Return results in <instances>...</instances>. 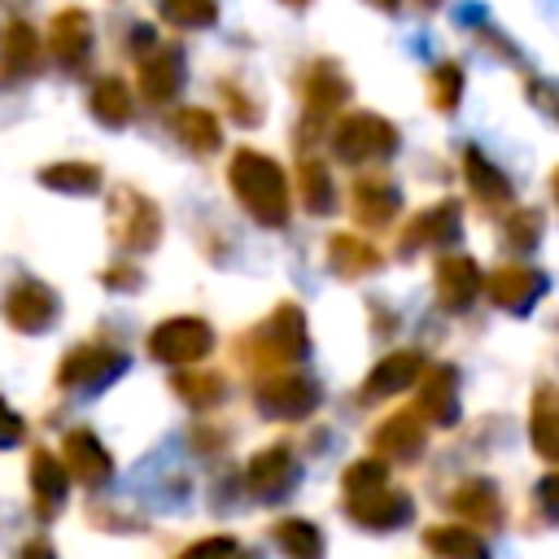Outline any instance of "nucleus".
<instances>
[{
	"mask_svg": "<svg viewBox=\"0 0 559 559\" xmlns=\"http://www.w3.org/2000/svg\"><path fill=\"white\" fill-rule=\"evenodd\" d=\"M424 546L441 559H489V546L467 524H432L424 528Z\"/></svg>",
	"mask_w": 559,
	"mask_h": 559,
	"instance_id": "nucleus-30",
	"label": "nucleus"
},
{
	"mask_svg": "<svg viewBox=\"0 0 559 559\" xmlns=\"http://www.w3.org/2000/svg\"><path fill=\"white\" fill-rule=\"evenodd\" d=\"M450 511L459 515V520H467L472 524V533L480 528H502V498H498V489L489 485V480H467V485H459L454 493H450Z\"/></svg>",
	"mask_w": 559,
	"mask_h": 559,
	"instance_id": "nucleus-23",
	"label": "nucleus"
},
{
	"mask_svg": "<svg viewBox=\"0 0 559 559\" xmlns=\"http://www.w3.org/2000/svg\"><path fill=\"white\" fill-rule=\"evenodd\" d=\"M328 144L345 166H362V162H384L389 153H397L402 135L389 118L362 109V114H341L328 131Z\"/></svg>",
	"mask_w": 559,
	"mask_h": 559,
	"instance_id": "nucleus-3",
	"label": "nucleus"
},
{
	"mask_svg": "<svg viewBox=\"0 0 559 559\" xmlns=\"http://www.w3.org/2000/svg\"><path fill=\"white\" fill-rule=\"evenodd\" d=\"M179 559H236V537H227V533L201 537V542H192Z\"/></svg>",
	"mask_w": 559,
	"mask_h": 559,
	"instance_id": "nucleus-40",
	"label": "nucleus"
},
{
	"mask_svg": "<svg viewBox=\"0 0 559 559\" xmlns=\"http://www.w3.org/2000/svg\"><path fill=\"white\" fill-rule=\"evenodd\" d=\"M61 467H66V476L70 480H79V485H87V489H96V485H105L109 476H114V459H109V450L96 441V432H87V428H70L66 437H61V459H57Z\"/></svg>",
	"mask_w": 559,
	"mask_h": 559,
	"instance_id": "nucleus-14",
	"label": "nucleus"
},
{
	"mask_svg": "<svg viewBox=\"0 0 559 559\" xmlns=\"http://www.w3.org/2000/svg\"><path fill=\"white\" fill-rule=\"evenodd\" d=\"M271 537H275V546H280L284 559H323V533L310 520H297V515L293 520H280L271 528Z\"/></svg>",
	"mask_w": 559,
	"mask_h": 559,
	"instance_id": "nucleus-33",
	"label": "nucleus"
},
{
	"mask_svg": "<svg viewBox=\"0 0 559 559\" xmlns=\"http://www.w3.org/2000/svg\"><path fill=\"white\" fill-rule=\"evenodd\" d=\"M218 92H223V100H227V114L240 122V127H258L262 122V100L253 96V92H240V83H231V79H223L218 83Z\"/></svg>",
	"mask_w": 559,
	"mask_h": 559,
	"instance_id": "nucleus-39",
	"label": "nucleus"
},
{
	"mask_svg": "<svg viewBox=\"0 0 559 559\" xmlns=\"http://www.w3.org/2000/svg\"><path fill=\"white\" fill-rule=\"evenodd\" d=\"M214 349V328L197 314H179V319H162L153 332H148V354L166 367H197L205 362Z\"/></svg>",
	"mask_w": 559,
	"mask_h": 559,
	"instance_id": "nucleus-5",
	"label": "nucleus"
},
{
	"mask_svg": "<svg viewBox=\"0 0 559 559\" xmlns=\"http://www.w3.org/2000/svg\"><path fill=\"white\" fill-rule=\"evenodd\" d=\"M319 406V384L306 376V371H271L262 384H258V411L266 419H306L314 415Z\"/></svg>",
	"mask_w": 559,
	"mask_h": 559,
	"instance_id": "nucleus-7",
	"label": "nucleus"
},
{
	"mask_svg": "<svg viewBox=\"0 0 559 559\" xmlns=\"http://www.w3.org/2000/svg\"><path fill=\"white\" fill-rule=\"evenodd\" d=\"M371 445H376L380 463H415L428 445L424 419L415 411H397V415H389L384 424L371 428Z\"/></svg>",
	"mask_w": 559,
	"mask_h": 559,
	"instance_id": "nucleus-17",
	"label": "nucleus"
},
{
	"mask_svg": "<svg viewBox=\"0 0 559 559\" xmlns=\"http://www.w3.org/2000/svg\"><path fill=\"white\" fill-rule=\"evenodd\" d=\"M227 183L258 227H271V231L288 227L293 192H288V175L280 170V162H271L258 148H236L227 162Z\"/></svg>",
	"mask_w": 559,
	"mask_h": 559,
	"instance_id": "nucleus-1",
	"label": "nucleus"
},
{
	"mask_svg": "<svg viewBox=\"0 0 559 559\" xmlns=\"http://www.w3.org/2000/svg\"><path fill=\"white\" fill-rule=\"evenodd\" d=\"M459 96H463V70H459L454 61H441V66L428 74V105H432L437 114H450V109L459 105Z\"/></svg>",
	"mask_w": 559,
	"mask_h": 559,
	"instance_id": "nucleus-36",
	"label": "nucleus"
},
{
	"mask_svg": "<svg viewBox=\"0 0 559 559\" xmlns=\"http://www.w3.org/2000/svg\"><path fill=\"white\" fill-rule=\"evenodd\" d=\"M367 4H371V9H380V13H393L402 0H367Z\"/></svg>",
	"mask_w": 559,
	"mask_h": 559,
	"instance_id": "nucleus-46",
	"label": "nucleus"
},
{
	"mask_svg": "<svg viewBox=\"0 0 559 559\" xmlns=\"http://www.w3.org/2000/svg\"><path fill=\"white\" fill-rule=\"evenodd\" d=\"M459 218H463V205H459L454 197H445V201L419 210V214L402 227V236H397V253L411 258L415 249H441V245H450V240L459 236Z\"/></svg>",
	"mask_w": 559,
	"mask_h": 559,
	"instance_id": "nucleus-12",
	"label": "nucleus"
},
{
	"mask_svg": "<svg viewBox=\"0 0 559 559\" xmlns=\"http://www.w3.org/2000/svg\"><path fill=\"white\" fill-rule=\"evenodd\" d=\"M22 437H26V424H22V415H17V411H13V406L0 397V445L9 450V445H17Z\"/></svg>",
	"mask_w": 559,
	"mask_h": 559,
	"instance_id": "nucleus-41",
	"label": "nucleus"
},
{
	"mask_svg": "<svg viewBox=\"0 0 559 559\" xmlns=\"http://www.w3.org/2000/svg\"><path fill=\"white\" fill-rule=\"evenodd\" d=\"M0 310H4V323H9L13 332L35 336V332H48V328L57 323L61 301H57V293H52L44 280H17V284L9 288V297H4Z\"/></svg>",
	"mask_w": 559,
	"mask_h": 559,
	"instance_id": "nucleus-8",
	"label": "nucleus"
},
{
	"mask_svg": "<svg viewBox=\"0 0 559 559\" xmlns=\"http://www.w3.org/2000/svg\"><path fill=\"white\" fill-rule=\"evenodd\" d=\"M175 393L188 406H214V402H223L227 380L218 371H210V367H183V371H175Z\"/></svg>",
	"mask_w": 559,
	"mask_h": 559,
	"instance_id": "nucleus-34",
	"label": "nucleus"
},
{
	"mask_svg": "<svg viewBox=\"0 0 559 559\" xmlns=\"http://www.w3.org/2000/svg\"><path fill=\"white\" fill-rule=\"evenodd\" d=\"M109 236L127 253H153L162 240V210L153 197L135 188H114L109 192Z\"/></svg>",
	"mask_w": 559,
	"mask_h": 559,
	"instance_id": "nucleus-4",
	"label": "nucleus"
},
{
	"mask_svg": "<svg viewBox=\"0 0 559 559\" xmlns=\"http://www.w3.org/2000/svg\"><path fill=\"white\" fill-rule=\"evenodd\" d=\"M297 192H301V205H306L310 214H319V218L336 210L332 175H328V166H323L314 153H306V157L297 162Z\"/></svg>",
	"mask_w": 559,
	"mask_h": 559,
	"instance_id": "nucleus-32",
	"label": "nucleus"
},
{
	"mask_svg": "<svg viewBox=\"0 0 559 559\" xmlns=\"http://www.w3.org/2000/svg\"><path fill=\"white\" fill-rule=\"evenodd\" d=\"M546 288H550V280L533 262H507V266H493L489 275H480V293L507 314H528L546 297Z\"/></svg>",
	"mask_w": 559,
	"mask_h": 559,
	"instance_id": "nucleus-6",
	"label": "nucleus"
},
{
	"mask_svg": "<svg viewBox=\"0 0 559 559\" xmlns=\"http://www.w3.org/2000/svg\"><path fill=\"white\" fill-rule=\"evenodd\" d=\"M432 288H437V301L445 310H467L480 297V266L463 253H445V258H437Z\"/></svg>",
	"mask_w": 559,
	"mask_h": 559,
	"instance_id": "nucleus-20",
	"label": "nucleus"
},
{
	"mask_svg": "<svg viewBox=\"0 0 559 559\" xmlns=\"http://www.w3.org/2000/svg\"><path fill=\"white\" fill-rule=\"evenodd\" d=\"M245 485H249V493L262 498V502L284 498V493L297 485L293 450H288V445H266V450H258V454L249 459V467H245Z\"/></svg>",
	"mask_w": 559,
	"mask_h": 559,
	"instance_id": "nucleus-18",
	"label": "nucleus"
},
{
	"mask_svg": "<svg viewBox=\"0 0 559 559\" xmlns=\"http://www.w3.org/2000/svg\"><path fill=\"white\" fill-rule=\"evenodd\" d=\"M48 48L66 70H83L92 57V17L83 9H61L48 31Z\"/></svg>",
	"mask_w": 559,
	"mask_h": 559,
	"instance_id": "nucleus-21",
	"label": "nucleus"
},
{
	"mask_svg": "<svg viewBox=\"0 0 559 559\" xmlns=\"http://www.w3.org/2000/svg\"><path fill=\"white\" fill-rule=\"evenodd\" d=\"M402 210V192L384 179V175H362L354 188H349V214L358 227L367 231H384Z\"/></svg>",
	"mask_w": 559,
	"mask_h": 559,
	"instance_id": "nucleus-16",
	"label": "nucleus"
},
{
	"mask_svg": "<svg viewBox=\"0 0 559 559\" xmlns=\"http://www.w3.org/2000/svg\"><path fill=\"white\" fill-rule=\"evenodd\" d=\"M415 415L424 424H441L450 428L459 419V371L450 362L424 367L415 380Z\"/></svg>",
	"mask_w": 559,
	"mask_h": 559,
	"instance_id": "nucleus-13",
	"label": "nucleus"
},
{
	"mask_svg": "<svg viewBox=\"0 0 559 559\" xmlns=\"http://www.w3.org/2000/svg\"><path fill=\"white\" fill-rule=\"evenodd\" d=\"M542 210H511L507 214V231H502V240L511 245V249H537V240H542Z\"/></svg>",
	"mask_w": 559,
	"mask_h": 559,
	"instance_id": "nucleus-38",
	"label": "nucleus"
},
{
	"mask_svg": "<svg viewBox=\"0 0 559 559\" xmlns=\"http://www.w3.org/2000/svg\"><path fill=\"white\" fill-rule=\"evenodd\" d=\"M297 87H301V100H306V109H310L314 118H323V114H332V109H341V105L349 100V79H345V70H341L332 57L310 61V66L301 70Z\"/></svg>",
	"mask_w": 559,
	"mask_h": 559,
	"instance_id": "nucleus-19",
	"label": "nucleus"
},
{
	"mask_svg": "<svg viewBox=\"0 0 559 559\" xmlns=\"http://www.w3.org/2000/svg\"><path fill=\"white\" fill-rule=\"evenodd\" d=\"M135 87L148 105L175 100L183 87V52L175 44H153L148 52H135Z\"/></svg>",
	"mask_w": 559,
	"mask_h": 559,
	"instance_id": "nucleus-11",
	"label": "nucleus"
},
{
	"mask_svg": "<svg viewBox=\"0 0 559 559\" xmlns=\"http://www.w3.org/2000/svg\"><path fill=\"white\" fill-rule=\"evenodd\" d=\"M424 367H428V362H424V354H419V349L384 354V358L367 371V380H362V389H358V402H362V406H371V402H384V397L406 393V389L419 380V371H424Z\"/></svg>",
	"mask_w": 559,
	"mask_h": 559,
	"instance_id": "nucleus-15",
	"label": "nucleus"
},
{
	"mask_svg": "<svg viewBox=\"0 0 559 559\" xmlns=\"http://www.w3.org/2000/svg\"><path fill=\"white\" fill-rule=\"evenodd\" d=\"M66 489H70V476H66V467L57 463V454L44 450V445H35V454H31V493H35V511H39L44 520H52V515L61 511V502H66Z\"/></svg>",
	"mask_w": 559,
	"mask_h": 559,
	"instance_id": "nucleus-24",
	"label": "nucleus"
},
{
	"mask_svg": "<svg viewBox=\"0 0 559 559\" xmlns=\"http://www.w3.org/2000/svg\"><path fill=\"white\" fill-rule=\"evenodd\" d=\"M328 262H332V271L341 275V280H362V275H371V271H380V249L376 245H367L362 236H349V231H336L332 240H328Z\"/></svg>",
	"mask_w": 559,
	"mask_h": 559,
	"instance_id": "nucleus-26",
	"label": "nucleus"
},
{
	"mask_svg": "<svg viewBox=\"0 0 559 559\" xmlns=\"http://www.w3.org/2000/svg\"><path fill=\"white\" fill-rule=\"evenodd\" d=\"M380 485H389V463H380V459H358V463H349V467L341 472L345 498L367 493V489H380Z\"/></svg>",
	"mask_w": 559,
	"mask_h": 559,
	"instance_id": "nucleus-37",
	"label": "nucleus"
},
{
	"mask_svg": "<svg viewBox=\"0 0 559 559\" xmlns=\"http://www.w3.org/2000/svg\"><path fill=\"white\" fill-rule=\"evenodd\" d=\"M236 354L253 367V371H288L293 362H301L310 354V328H306V310L297 301H280L249 336L236 341Z\"/></svg>",
	"mask_w": 559,
	"mask_h": 559,
	"instance_id": "nucleus-2",
	"label": "nucleus"
},
{
	"mask_svg": "<svg viewBox=\"0 0 559 559\" xmlns=\"http://www.w3.org/2000/svg\"><path fill=\"white\" fill-rule=\"evenodd\" d=\"M122 371H127V358L114 345H74L57 367V384L61 389H100V384L118 380Z\"/></svg>",
	"mask_w": 559,
	"mask_h": 559,
	"instance_id": "nucleus-10",
	"label": "nucleus"
},
{
	"mask_svg": "<svg viewBox=\"0 0 559 559\" xmlns=\"http://www.w3.org/2000/svg\"><path fill=\"white\" fill-rule=\"evenodd\" d=\"M100 166L92 162H79V157H66V162H52L39 170V183L52 188V192H66V197H92L100 188Z\"/></svg>",
	"mask_w": 559,
	"mask_h": 559,
	"instance_id": "nucleus-29",
	"label": "nucleus"
},
{
	"mask_svg": "<svg viewBox=\"0 0 559 559\" xmlns=\"http://www.w3.org/2000/svg\"><path fill=\"white\" fill-rule=\"evenodd\" d=\"M175 135H179V144H183L188 153H197V157H210V153H218V144H223L218 118H214L210 109H201V105H188V109L175 114Z\"/></svg>",
	"mask_w": 559,
	"mask_h": 559,
	"instance_id": "nucleus-27",
	"label": "nucleus"
},
{
	"mask_svg": "<svg viewBox=\"0 0 559 559\" xmlns=\"http://www.w3.org/2000/svg\"><path fill=\"white\" fill-rule=\"evenodd\" d=\"M528 92H533V100H537V105H542L546 114H555V105H550V83H542V79H537V83H533Z\"/></svg>",
	"mask_w": 559,
	"mask_h": 559,
	"instance_id": "nucleus-45",
	"label": "nucleus"
},
{
	"mask_svg": "<svg viewBox=\"0 0 559 559\" xmlns=\"http://www.w3.org/2000/svg\"><path fill=\"white\" fill-rule=\"evenodd\" d=\"M537 507H542L546 520H555V472L542 476V485H537Z\"/></svg>",
	"mask_w": 559,
	"mask_h": 559,
	"instance_id": "nucleus-43",
	"label": "nucleus"
},
{
	"mask_svg": "<svg viewBox=\"0 0 559 559\" xmlns=\"http://www.w3.org/2000/svg\"><path fill=\"white\" fill-rule=\"evenodd\" d=\"M284 4H293V9H306V4H310V0H284Z\"/></svg>",
	"mask_w": 559,
	"mask_h": 559,
	"instance_id": "nucleus-48",
	"label": "nucleus"
},
{
	"mask_svg": "<svg viewBox=\"0 0 559 559\" xmlns=\"http://www.w3.org/2000/svg\"><path fill=\"white\" fill-rule=\"evenodd\" d=\"M17 559H57V550L44 542V537H31L26 546H22V555Z\"/></svg>",
	"mask_w": 559,
	"mask_h": 559,
	"instance_id": "nucleus-44",
	"label": "nucleus"
},
{
	"mask_svg": "<svg viewBox=\"0 0 559 559\" xmlns=\"http://www.w3.org/2000/svg\"><path fill=\"white\" fill-rule=\"evenodd\" d=\"M463 175H467V188L476 192V201H480L485 210H502V205L511 201V183H507V175H502L476 144L463 148Z\"/></svg>",
	"mask_w": 559,
	"mask_h": 559,
	"instance_id": "nucleus-25",
	"label": "nucleus"
},
{
	"mask_svg": "<svg viewBox=\"0 0 559 559\" xmlns=\"http://www.w3.org/2000/svg\"><path fill=\"white\" fill-rule=\"evenodd\" d=\"M415 4H419L424 13H432V9H441V0H415Z\"/></svg>",
	"mask_w": 559,
	"mask_h": 559,
	"instance_id": "nucleus-47",
	"label": "nucleus"
},
{
	"mask_svg": "<svg viewBox=\"0 0 559 559\" xmlns=\"http://www.w3.org/2000/svg\"><path fill=\"white\" fill-rule=\"evenodd\" d=\"M528 432H533V450L546 463H555V454H559V402H555V384H537Z\"/></svg>",
	"mask_w": 559,
	"mask_h": 559,
	"instance_id": "nucleus-28",
	"label": "nucleus"
},
{
	"mask_svg": "<svg viewBox=\"0 0 559 559\" xmlns=\"http://www.w3.org/2000/svg\"><path fill=\"white\" fill-rule=\"evenodd\" d=\"M92 114L105 122V127H127L131 122V114H135V96H131V87L118 79V74H105V79H96L92 83Z\"/></svg>",
	"mask_w": 559,
	"mask_h": 559,
	"instance_id": "nucleus-31",
	"label": "nucleus"
},
{
	"mask_svg": "<svg viewBox=\"0 0 559 559\" xmlns=\"http://www.w3.org/2000/svg\"><path fill=\"white\" fill-rule=\"evenodd\" d=\"M39 70V39H35V26L13 17L4 22L0 31V79L4 83H17V79H31Z\"/></svg>",
	"mask_w": 559,
	"mask_h": 559,
	"instance_id": "nucleus-22",
	"label": "nucleus"
},
{
	"mask_svg": "<svg viewBox=\"0 0 559 559\" xmlns=\"http://www.w3.org/2000/svg\"><path fill=\"white\" fill-rule=\"evenodd\" d=\"M100 284H105V288H140V271H135L131 262H118V266L100 271Z\"/></svg>",
	"mask_w": 559,
	"mask_h": 559,
	"instance_id": "nucleus-42",
	"label": "nucleus"
},
{
	"mask_svg": "<svg viewBox=\"0 0 559 559\" xmlns=\"http://www.w3.org/2000/svg\"><path fill=\"white\" fill-rule=\"evenodd\" d=\"M162 17L179 31H201L218 22V0H162Z\"/></svg>",
	"mask_w": 559,
	"mask_h": 559,
	"instance_id": "nucleus-35",
	"label": "nucleus"
},
{
	"mask_svg": "<svg viewBox=\"0 0 559 559\" xmlns=\"http://www.w3.org/2000/svg\"><path fill=\"white\" fill-rule=\"evenodd\" d=\"M411 515H415L411 493H402L393 485H380V489L345 498V520H354L367 533H397L402 524H411Z\"/></svg>",
	"mask_w": 559,
	"mask_h": 559,
	"instance_id": "nucleus-9",
	"label": "nucleus"
}]
</instances>
